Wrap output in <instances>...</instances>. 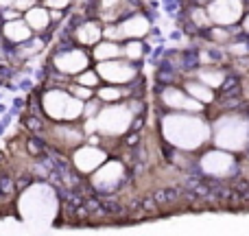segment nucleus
Instances as JSON below:
<instances>
[{"instance_id": "f257e3e1", "label": "nucleus", "mask_w": 249, "mask_h": 236, "mask_svg": "<svg viewBox=\"0 0 249 236\" xmlns=\"http://www.w3.org/2000/svg\"><path fill=\"white\" fill-rule=\"evenodd\" d=\"M164 136L171 142H175L181 149H195L201 142L208 140L210 136V127L199 118L190 116H168L164 118Z\"/></svg>"}, {"instance_id": "f03ea898", "label": "nucleus", "mask_w": 249, "mask_h": 236, "mask_svg": "<svg viewBox=\"0 0 249 236\" xmlns=\"http://www.w3.org/2000/svg\"><path fill=\"white\" fill-rule=\"evenodd\" d=\"M44 109L51 118L55 120H72L83 114V103L77 96H70L66 92H48L44 96Z\"/></svg>"}, {"instance_id": "7ed1b4c3", "label": "nucleus", "mask_w": 249, "mask_h": 236, "mask_svg": "<svg viewBox=\"0 0 249 236\" xmlns=\"http://www.w3.org/2000/svg\"><path fill=\"white\" fill-rule=\"evenodd\" d=\"M249 136V127L243 118H225L216 125L214 140L223 149H243Z\"/></svg>"}, {"instance_id": "20e7f679", "label": "nucleus", "mask_w": 249, "mask_h": 236, "mask_svg": "<svg viewBox=\"0 0 249 236\" xmlns=\"http://www.w3.org/2000/svg\"><path fill=\"white\" fill-rule=\"evenodd\" d=\"M129 125H131V112L124 105H109V108L101 109L96 116V129L107 133V136L124 133Z\"/></svg>"}, {"instance_id": "39448f33", "label": "nucleus", "mask_w": 249, "mask_h": 236, "mask_svg": "<svg viewBox=\"0 0 249 236\" xmlns=\"http://www.w3.org/2000/svg\"><path fill=\"white\" fill-rule=\"evenodd\" d=\"M243 13V4L241 0H212L210 7H208V16H210L212 22L221 26H228L238 22Z\"/></svg>"}, {"instance_id": "423d86ee", "label": "nucleus", "mask_w": 249, "mask_h": 236, "mask_svg": "<svg viewBox=\"0 0 249 236\" xmlns=\"http://www.w3.org/2000/svg\"><path fill=\"white\" fill-rule=\"evenodd\" d=\"M99 77H103L105 81H112V83H124V81H131L136 77V70L131 68L129 64H124L116 57V59H105L99 64L96 68Z\"/></svg>"}, {"instance_id": "0eeeda50", "label": "nucleus", "mask_w": 249, "mask_h": 236, "mask_svg": "<svg viewBox=\"0 0 249 236\" xmlns=\"http://www.w3.org/2000/svg\"><path fill=\"white\" fill-rule=\"evenodd\" d=\"M201 166L210 175L223 177V175H230V171L234 168V160H232V155L223 153V151H210V153L203 155Z\"/></svg>"}, {"instance_id": "6e6552de", "label": "nucleus", "mask_w": 249, "mask_h": 236, "mask_svg": "<svg viewBox=\"0 0 249 236\" xmlns=\"http://www.w3.org/2000/svg\"><path fill=\"white\" fill-rule=\"evenodd\" d=\"M123 164L121 162H107L103 164V166L99 168V171L94 173V177H92V184L96 186V188H103V190H112L114 186L118 184V182L123 180Z\"/></svg>"}, {"instance_id": "1a4fd4ad", "label": "nucleus", "mask_w": 249, "mask_h": 236, "mask_svg": "<svg viewBox=\"0 0 249 236\" xmlns=\"http://www.w3.org/2000/svg\"><path fill=\"white\" fill-rule=\"evenodd\" d=\"M105 162V153L99 146H83L74 153V166L83 173H92Z\"/></svg>"}, {"instance_id": "9d476101", "label": "nucleus", "mask_w": 249, "mask_h": 236, "mask_svg": "<svg viewBox=\"0 0 249 236\" xmlns=\"http://www.w3.org/2000/svg\"><path fill=\"white\" fill-rule=\"evenodd\" d=\"M162 101L168 105V108H173V109H186V112H201V108H203L201 101H197L195 96L190 99V96H186L184 92L175 90V88H168V90H164Z\"/></svg>"}, {"instance_id": "9b49d317", "label": "nucleus", "mask_w": 249, "mask_h": 236, "mask_svg": "<svg viewBox=\"0 0 249 236\" xmlns=\"http://www.w3.org/2000/svg\"><path fill=\"white\" fill-rule=\"evenodd\" d=\"M55 66L61 73L77 74V73H81L83 68H88V55L83 51H66L55 57Z\"/></svg>"}, {"instance_id": "f8f14e48", "label": "nucleus", "mask_w": 249, "mask_h": 236, "mask_svg": "<svg viewBox=\"0 0 249 236\" xmlns=\"http://www.w3.org/2000/svg\"><path fill=\"white\" fill-rule=\"evenodd\" d=\"M121 37H142L149 33V20L144 16H131L118 24Z\"/></svg>"}, {"instance_id": "ddd939ff", "label": "nucleus", "mask_w": 249, "mask_h": 236, "mask_svg": "<svg viewBox=\"0 0 249 236\" xmlns=\"http://www.w3.org/2000/svg\"><path fill=\"white\" fill-rule=\"evenodd\" d=\"M31 26L26 24V22L22 20H9L7 24H4V35H7V39H11V42H26V39L31 37Z\"/></svg>"}, {"instance_id": "4468645a", "label": "nucleus", "mask_w": 249, "mask_h": 236, "mask_svg": "<svg viewBox=\"0 0 249 236\" xmlns=\"http://www.w3.org/2000/svg\"><path fill=\"white\" fill-rule=\"evenodd\" d=\"M48 22H51V13H48L46 9L31 7L29 11H26V24L33 31H44L48 26Z\"/></svg>"}, {"instance_id": "2eb2a0df", "label": "nucleus", "mask_w": 249, "mask_h": 236, "mask_svg": "<svg viewBox=\"0 0 249 236\" xmlns=\"http://www.w3.org/2000/svg\"><path fill=\"white\" fill-rule=\"evenodd\" d=\"M101 35H103V31H101V26L96 24V22H86V24H81L77 29V39L81 44H86V46L96 44Z\"/></svg>"}, {"instance_id": "dca6fc26", "label": "nucleus", "mask_w": 249, "mask_h": 236, "mask_svg": "<svg viewBox=\"0 0 249 236\" xmlns=\"http://www.w3.org/2000/svg\"><path fill=\"white\" fill-rule=\"evenodd\" d=\"M123 55V48L118 46L116 42H112V39H105V42L96 44L94 48V57L99 61H105V59H116V57Z\"/></svg>"}, {"instance_id": "f3484780", "label": "nucleus", "mask_w": 249, "mask_h": 236, "mask_svg": "<svg viewBox=\"0 0 249 236\" xmlns=\"http://www.w3.org/2000/svg\"><path fill=\"white\" fill-rule=\"evenodd\" d=\"M186 88H188V94L195 96L197 101H201V103H210L212 101V90L206 83H188Z\"/></svg>"}, {"instance_id": "a211bd4d", "label": "nucleus", "mask_w": 249, "mask_h": 236, "mask_svg": "<svg viewBox=\"0 0 249 236\" xmlns=\"http://www.w3.org/2000/svg\"><path fill=\"white\" fill-rule=\"evenodd\" d=\"M199 79H201V83H206L210 88H219L223 83L225 74L221 70H199Z\"/></svg>"}, {"instance_id": "6ab92c4d", "label": "nucleus", "mask_w": 249, "mask_h": 236, "mask_svg": "<svg viewBox=\"0 0 249 236\" xmlns=\"http://www.w3.org/2000/svg\"><path fill=\"white\" fill-rule=\"evenodd\" d=\"M123 55L129 57V59H140L142 57V44L140 42H129L127 46L123 48Z\"/></svg>"}, {"instance_id": "aec40b11", "label": "nucleus", "mask_w": 249, "mask_h": 236, "mask_svg": "<svg viewBox=\"0 0 249 236\" xmlns=\"http://www.w3.org/2000/svg\"><path fill=\"white\" fill-rule=\"evenodd\" d=\"M121 4H123V0H101V7H103L105 9V20H107V18H109V20H112V18H114V11H116V7H121Z\"/></svg>"}, {"instance_id": "412c9836", "label": "nucleus", "mask_w": 249, "mask_h": 236, "mask_svg": "<svg viewBox=\"0 0 249 236\" xmlns=\"http://www.w3.org/2000/svg\"><path fill=\"white\" fill-rule=\"evenodd\" d=\"M193 20H195V24H199V26H208L212 22L210 16H208V9H195Z\"/></svg>"}, {"instance_id": "4be33fe9", "label": "nucleus", "mask_w": 249, "mask_h": 236, "mask_svg": "<svg viewBox=\"0 0 249 236\" xmlns=\"http://www.w3.org/2000/svg\"><path fill=\"white\" fill-rule=\"evenodd\" d=\"M99 99L101 101H116L121 99V90H116V88H103V90H99Z\"/></svg>"}, {"instance_id": "5701e85b", "label": "nucleus", "mask_w": 249, "mask_h": 236, "mask_svg": "<svg viewBox=\"0 0 249 236\" xmlns=\"http://www.w3.org/2000/svg\"><path fill=\"white\" fill-rule=\"evenodd\" d=\"M79 83H81V86H88V88L96 86V83H99V73H83L81 77H79Z\"/></svg>"}, {"instance_id": "b1692460", "label": "nucleus", "mask_w": 249, "mask_h": 236, "mask_svg": "<svg viewBox=\"0 0 249 236\" xmlns=\"http://www.w3.org/2000/svg\"><path fill=\"white\" fill-rule=\"evenodd\" d=\"M72 96H77V99H90L92 96V90L88 86H81V83H79V86H72Z\"/></svg>"}, {"instance_id": "393cba45", "label": "nucleus", "mask_w": 249, "mask_h": 236, "mask_svg": "<svg viewBox=\"0 0 249 236\" xmlns=\"http://www.w3.org/2000/svg\"><path fill=\"white\" fill-rule=\"evenodd\" d=\"M105 39H112V42H116V39H121V31H118V26H107V29L103 31Z\"/></svg>"}, {"instance_id": "a878e982", "label": "nucleus", "mask_w": 249, "mask_h": 236, "mask_svg": "<svg viewBox=\"0 0 249 236\" xmlns=\"http://www.w3.org/2000/svg\"><path fill=\"white\" fill-rule=\"evenodd\" d=\"M212 39H216V42H228L230 33L225 29H212Z\"/></svg>"}, {"instance_id": "bb28decb", "label": "nucleus", "mask_w": 249, "mask_h": 236, "mask_svg": "<svg viewBox=\"0 0 249 236\" xmlns=\"http://www.w3.org/2000/svg\"><path fill=\"white\" fill-rule=\"evenodd\" d=\"M33 2H35V0H16V2H13V7H16L18 11H29V9L33 7Z\"/></svg>"}, {"instance_id": "cd10ccee", "label": "nucleus", "mask_w": 249, "mask_h": 236, "mask_svg": "<svg viewBox=\"0 0 249 236\" xmlns=\"http://www.w3.org/2000/svg\"><path fill=\"white\" fill-rule=\"evenodd\" d=\"M68 4H70V0H46V7H51V9H64Z\"/></svg>"}, {"instance_id": "c85d7f7f", "label": "nucleus", "mask_w": 249, "mask_h": 236, "mask_svg": "<svg viewBox=\"0 0 249 236\" xmlns=\"http://www.w3.org/2000/svg\"><path fill=\"white\" fill-rule=\"evenodd\" d=\"M96 129V118H88L86 123V131H94Z\"/></svg>"}, {"instance_id": "c756f323", "label": "nucleus", "mask_w": 249, "mask_h": 236, "mask_svg": "<svg viewBox=\"0 0 249 236\" xmlns=\"http://www.w3.org/2000/svg\"><path fill=\"white\" fill-rule=\"evenodd\" d=\"M18 16H20L18 11H7V13H4V18H7V20H16Z\"/></svg>"}, {"instance_id": "7c9ffc66", "label": "nucleus", "mask_w": 249, "mask_h": 236, "mask_svg": "<svg viewBox=\"0 0 249 236\" xmlns=\"http://www.w3.org/2000/svg\"><path fill=\"white\" fill-rule=\"evenodd\" d=\"M13 2H16V0H0V9H7V7H11Z\"/></svg>"}, {"instance_id": "2f4dec72", "label": "nucleus", "mask_w": 249, "mask_h": 236, "mask_svg": "<svg viewBox=\"0 0 249 236\" xmlns=\"http://www.w3.org/2000/svg\"><path fill=\"white\" fill-rule=\"evenodd\" d=\"M83 112H86L88 116H90V114H94V112H96V105H88V108H83Z\"/></svg>"}, {"instance_id": "473e14b6", "label": "nucleus", "mask_w": 249, "mask_h": 236, "mask_svg": "<svg viewBox=\"0 0 249 236\" xmlns=\"http://www.w3.org/2000/svg\"><path fill=\"white\" fill-rule=\"evenodd\" d=\"M232 53H236V55H243V53H245V46H234Z\"/></svg>"}, {"instance_id": "72a5a7b5", "label": "nucleus", "mask_w": 249, "mask_h": 236, "mask_svg": "<svg viewBox=\"0 0 249 236\" xmlns=\"http://www.w3.org/2000/svg\"><path fill=\"white\" fill-rule=\"evenodd\" d=\"M243 29H245V31H247V33H249V16L245 18V22H243Z\"/></svg>"}]
</instances>
